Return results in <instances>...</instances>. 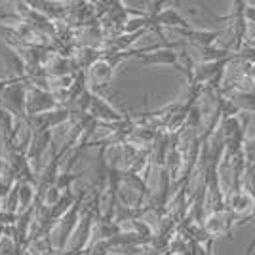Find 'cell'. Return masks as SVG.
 Returning <instances> with one entry per match:
<instances>
[{
	"label": "cell",
	"instance_id": "obj_4",
	"mask_svg": "<svg viewBox=\"0 0 255 255\" xmlns=\"http://www.w3.org/2000/svg\"><path fill=\"white\" fill-rule=\"evenodd\" d=\"M115 67L111 65V61L107 57H99L96 63L92 65L88 71H86V78H88V84L92 82L94 86H105L113 80L115 76Z\"/></svg>",
	"mask_w": 255,
	"mask_h": 255
},
{
	"label": "cell",
	"instance_id": "obj_6",
	"mask_svg": "<svg viewBox=\"0 0 255 255\" xmlns=\"http://www.w3.org/2000/svg\"><path fill=\"white\" fill-rule=\"evenodd\" d=\"M4 63H6V69H8V78L27 80V65H25L21 55L15 52L13 48H10V46H6Z\"/></svg>",
	"mask_w": 255,
	"mask_h": 255
},
{
	"label": "cell",
	"instance_id": "obj_8",
	"mask_svg": "<svg viewBox=\"0 0 255 255\" xmlns=\"http://www.w3.org/2000/svg\"><path fill=\"white\" fill-rule=\"evenodd\" d=\"M13 126H15V118L11 117L8 111L0 109V133H2V143H6L10 139Z\"/></svg>",
	"mask_w": 255,
	"mask_h": 255
},
{
	"label": "cell",
	"instance_id": "obj_1",
	"mask_svg": "<svg viewBox=\"0 0 255 255\" xmlns=\"http://www.w3.org/2000/svg\"><path fill=\"white\" fill-rule=\"evenodd\" d=\"M27 86H29V80H13V82L0 94V109L8 111L15 120L27 118V115H25Z\"/></svg>",
	"mask_w": 255,
	"mask_h": 255
},
{
	"label": "cell",
	"instance_id": "obj_2",
	"mask_svg": "<svg viewBox=\"0 0 255 255\" xmlns=\"http://www.w3.org/2000/svg\"><path fill=\"white\" fill-rule=\"evenodd\" d=\"M59 105L55 103L53 96L48 90L36 88V86H27V101H25V115L27 117H38L44 113H52Z\"/></svg>",
	"mask_w": 255,
	"mask_h": 255
},
{
	"label": "cell",
	"instance_id": "obj_3",
	"mask_svg": "<svg viewBox=\"0 0 255 255\" xmlns=\"http://www.w3.org/2000/svg\"><path fill=\"white\" fill-rule=\"evenodd\" d=\"M88 115L96 122H101V124H117V122H122L126 118L124 115H120L107 99H103L94 92H92V99H90V107H88Z\"/></svg>",
	"mask_w": 255,
	"mask_h": 255
},
{
	"label": "cell",
	"instance_id": "obj_7",
	"mask_svg": "<svg viewBox=\"0 0 255 255\" xmlns=\"http://www.w3.org/2000/svg\"><path fill=\"white\" fill-rule=\"evenodd\" d=\"M0 210L8 213H17L19 212V200H17V181L11 185V189L8 191V194L4 196V200L0 204Z\"/></svg>",
	"mask_w": 255,
	"mask_h": 255
},
{
	"label": "cell",
	"instance_id": "obj_5",
	"mask_svg": "<svg viewBox=\"0 0 255 255\" xmlns=\"http://www.w3.org/2000/svg\"><path fill=\"white\" fill-rule=\"evenodd\" d=\"M52 139L53 131H40V133H32L29 149H27V160L31 162H38L42 160V156L48 152V149H52Z\"/></svg>",
	"mask_w": 255,
	"mask_h": 255
}]
</instances>
